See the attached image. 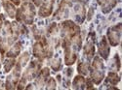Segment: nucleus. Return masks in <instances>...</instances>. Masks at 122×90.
Instances as JSON below:
<instances>
[{
    "label": "nucleus",
    "mask_w": 122,
    "mask_h": 90,
    "mask_svg": "<svg viewBox=\"0 0 122 90\" xmlns=\"http://www.w3.org/2000/svg\"><path fill=\"white\" fill-rule=\"evenodd\" d=\"M98 52L100 54V57H102L105 60H107L109 56L110 47H109V45H108V42H107L106 36H104L102 38V40L98 45Z\"/></svg>",
    "instance_id": "9"
},
{
    "label": "nucleus",
    "mask_w": 122,
    "mask_h": 90,
    "mask_svg": "<svg viewBox=\"0 0 122 90\" xmlns=\"http://www.w3.org/2000/svg\"><path fill=\"white\" fill-rule=\"evenodd\" d=\"M111 66H112V70L114 72H118L119 70H120V58H119V55L116 53L112 60H111Z\"/></svg>",
    "instance_id": "19"
},
{
    "label": "nucleus",
    "mask_w": 122,
    "mask_h": 90,
    "mask_svg": "<svg viewBox=\"0 0 122 90\" xmlns=\"http://www.w3.org/2000/svg\"><path fill=\"white\" fill-rule=\"evenodd\" d=\"M50 77V70L49 68L45 67L43 68L42 70H40L37 77H35V82H34V85L36 86L35 88H42L44 86V84L46 83L47 79L49 78Z\"/></svg>",
    "instance_id": "8"
},
{
    "label": "nucleus",
    "mask_w": 122,
    "mask_h": 90,
    "mask_svg": "<svg viewBox=\"0 0 122 90\" xmlns=\"http://www.w3.org/2000/svg\"><path fill=\"white\" fill-rule=\"evenodd\" d=\"M3 8L9 17H11V18L16 17V13H17L16 7L10 0H5V1H3Z\"/></svg>",
    "instance_id": "13"
},
{
    "label": "nucleus",
    "mask_w": 122,
    "mask_h": 90,
    "mask_svg": "<svg viewBox=\"0 0 122 90\" xmlns=\"http://www.w3.org/2000/svg\"><path fill=\"white\" fill-rule=\"evenodd\" d=\"M35 15H36V12H35L34 4L25 1L21 5L20 9L17 10L16 18L18 22H22L24 24L30 25L33 23Z\"/></svg>",
    "instance_id": "1"
},
{
    "label": "nucleus",
    "mask_w": 122,
    "mask_h": 90,
    "mask_svg": "<svg viewBox=\"0 0 122 90\" xmlns=\"http://www.w3.org/2000/svg\"><path fill=\"white\" fill-rule=\"evenodd\" d=\"M22 51V43L21 42H16L14 45L11 46L8 49V51L6 52V56L9 58H16L17 56L20 55Z\"/></svg>",
    "instance_id": "12"
},
{
    "label": "nucleus",
    "mask_w": 122,
    "mask_h": 90,
    "mask_svg": "<svg viewBox=\"0 0 122 90\" xmlns=\"http://www.w3.org/2000/svg\"><path fill=\"white\" fill-rule=\"evenodd\" d=\"M56 86H57V83H56V81L55 78L53 77H49L46 81V89H56Z\"/></svg>",
    "instance_id": "21"
},
{
    "label": "nucleus",
    "mask_w": 122,
    "mask_h": 90,
    "mask_svg": "<svg viewBox=\"0 0 122 90\" xmlns=\"http://www.w3.org/2000/svg\"><path fill=\"white\" fill-rule=\"evenodd\" d=\"M89 69H90L89 62H80L77 66V72L79 73V75L86 76L89 74Z\"/></svg>",
    "instance_id": "16"
},
{
    "label": "nucleus",
    "mask_w": 122,
    "mask_h": 90,
    "mask_svg": "<svg viewBox=\"0 0 122 90\" xmlns=\"http://www.w3.org/2000/svg\"><path fill=\"white\" fill-rule=\"evenodd\" d=\"M33 1V4H34V6H40L42 4V2H43V0H32Z\"/></svg>",
    "instance_id": "23"
},
{
    "label": "nucleus",
    "mask_w": 122,
    "mask_h": 90,
    "mask_svg": "<svg viewBox=\"0 0 122 90\" xmlns=\"http://www.w3.org/2000/svg\"><path fill=\"white\" fill-rule=\"evenodd\" d=\"M40 69H41V61L33 60V61L30 62L25 70V72L23 73L21 79L18 82V89H25L26 86V82L32 81L37 77Z\"/></svg>",
    "instance_id": "2"
},
{
    "label": "nucleus",
    "mask_w": 122,
    "mask_h": 90,
    "mask_svg": "<svg viewBox=\"0 0 122 90\" xmlns=\"http://www.w3.org/2000/svg\"><path fill=\"white\" fill-rule=\"evenodd\" d=\"M97 1L101 6L102 12L104 14H108L116 6L118 0H97Z\"/></svg>",
    "instance_id": "11"
},
{
    "label": "nucleus",
    "mask_w": 122,
    "mask_h": 90,
    "mask_svg": "<svg viewBox=\"0 0 122 90\" xmlns=\"http://www.w3.org/2000/svg\"><path fill=\"white\" fill-rule=\"evenodd\" d=\"M61 67H62V61H61L60 58H55L51 61V68H52L53 71H55V72L59 71Z\"/></svg>",
    "instance_id": "20"
},
{
    "label": "nucleus",
    "mask_w": 122,
    "mask_h": 90,
    "mask_svg": "<svg viewBox=\"0 0 122 90\" xmlns=\"http://www.w3.org/2000/svg\"><path fill=\"white\" fill-rule=\"evenodd\" d=\"M121 30H122V23H117L107 29V42L112 47H117L120 44L121 40Z\"/></svg>",
    "instance_id": "4"
},
{
    "label": "nucleus",
    "mask_w": 122,
    "mask_h": 90,
    "mask_svg": "<svg viewBox=\"0 0 122 90\" xmlns=\"http://www.w3.org/2000/svg\"><path fill=\"white\" fill-rule=\"evenodd\" d=\"M0 69H1V63H0Z\"/></svg>",
    "instance_id": "25"
},
{
    "label": "nucleus",
    "mask_w": 122,
    "mask_h": 90,
    "mask_svg": "<svg viewBox=\"0 0 122 90\" xmlns=\"http://www.w3.org/2000/svg\"><path fill=\"white\" fill-rule=\"evenodd\" d=\"M120 81V77L117 75L116 72H109L107 74V77L106 78V82L111 84L112 86H115Z\"/></svg>",
    "instance_id": "15"
},
{
    "label": "nucleus",
    "mask_w": 122,
    "mask_h": 90,
    "mask_svg": "<svg viewBox=\"0 0 122 90\" xmlns=\"http://www.w3.org/2000/svg\"><path fill=\"white\" fill-rule=\"evenodd\" d=\"M1 1H2V2H3V1H5V0H1Z\"/></svg>",
    "instance_id": "26"
},
{
    "label": "nucleus",
    "mask_w": 122,
    "mask_h": 90,
    "mask_svg": "<svg viewBox=\"0 0 122 90\" xmlns=\"http://www.w3.org/2000/svg\"><path fill=\"white\" fill-rule=\"evenodd\" d=\"M75 2V0H62L60 6H59V10L56 14V17L58 19H62L65 18L68 16V12H69V7H71L73 5V3Z\"/></svg>",
    "instance_id": "7"
},
{
    "label": "nucleus",
    "mask_w": 122,
    "mask_h": 90,
    "mask_svg": "<svg viewBox=\"0 0 122 90\" xmlns=\"http://www.w3.org/2000/svg\"><path fill=\"white\" fill-rule=\"evenodd\" d=\"M28 60H29V53H28V51H25L23 54L20 55L19 60H18L17 63H19L20 65H21V67L23 68V67L26 66Z\"/></svg>",
    "instance_id": "18"
},
{
    "label": "nucleus",
    "mask_w": 122,
    "mask_h": 90,
    "mask_svg": "<svg viewBox=\"0 0 122 90\" xmlns=\"http://www.w3.org/2000/svg\"><path fill=\"white\" fill-rule=\"evenodd\" d=\"M90 78L95 84H100L105 78V64L103 58L96 56L93 59L92 64L90 65Z\"/></svg>",
    "instance_id": "3"
},
{
    "label": "nucleus",
    "mask_w": 122,
    "mask_h": 90,
    "mask_svg": "<svg viewBox=\"0 0 122 90\" xmlns=\"http://www.w3.org/2000/svg\"><path fill=\"white\" fill-rule=\"evenodd\" d=\"M14 5H17V6H19L20 4H21V0H10Z\"/></svg>",
    "instance_id": "24"
},
{
    "label": "nucleus",
    "mask_w": 122,
    "mask_h": 90,
    "mask_svg": "<svg viewBox=\"0 0 122 90\" xmlns=\"http://www.w3.org/2000/svg\"><path fill=\"white\" fill-rule=\"evenodd\" d=\"M86 86V78L82 75H78L73 78L72 88L73 89H84Z\"/></svg>",
    "instance_id": "14"
},
{
    "label": "nucleus",
    "mask_w": 122,
    "mask_h": 90,
    "mask_svg": "<svg viewBox=\"0 0 122 90\" xmlns=\"http://www.w3.org/2000/svg\"><path fill=\"white\" fill-rule=\"evenodd\" d=\"M16 65V60L15 58H7L4 62V71L5 73H9Z\"/></svg>",
    "instance_id": "17"
},
{
    "label": "nucleus",
    "mask_w": 122,
    "mask_h": 90,
    "mask_svg": "<svg viewBox=\"0 0 122 90\" xmlns=\"http://www.w3.org/2000/svg\"><path fill=\"white\" fill-rule=\"evenodd\" d=\"M83 54L88 62L94 57V54H95V34L94 33L89 34L86 40V43L83 47Z\"/></svg>",
    "instance_id": "6"
},
{
    "label": "nucleus",
    "mask_w": 122,
    "mask_h": 90,
    "mask_svg": "<svg viewBox=\"0 0 122 90\" xmlns=\"http://www.w3.org/2000/svg\"><path fill=\"white\" fill-rule=\"evenodd\" d=\"M4 22H5V16L3 14H0V32H1V30H2Z\"/></svg>",
    "instance_id": "22"
},
{
    "label": "nucleus",
    "mask_w": 122,
    "mask_h": 90,
    "mask_svg": "<svg viewBox=\"0 0 122 90\" xmlns=\"http://www.w3.org/2000/svg\"><path fill=\"white\" fill-rule=\"evenodd\" d=\"M53 4L54 0H45L40 5V9L38 11V15L41 17H47L53 12Z\"/></svg>",
    "instance_id": "10"
},
{
    "label": "nucleus",
    "mask_w": 122,
    "mask_h": 90,
    "mask_svg": "<svg viewBox=\"0 0 122 90\" xmlns=\"http://www.w3.org/2000/svg\"><path fill=\"white\" fill-rule=\"evenodd\" d=\"M22 67L19 63H16L12 73L7 77L6 83H5V88L6 89H15L16 86L18 85V82L21 78V72H22Z\"/></svg>",
    "instance_id": "5"
}]
</instances>
